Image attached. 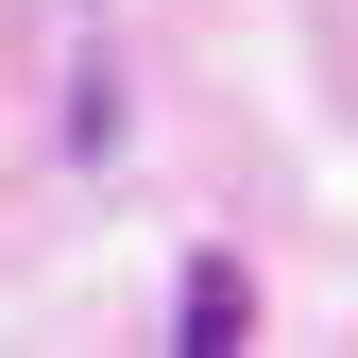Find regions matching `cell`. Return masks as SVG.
<instances>
[{
    "mask_svg": "<svg viewBox=\"0 0 358 358\" xmlns=\"http://www.w3.org/2000/svg\"><path fill=\"white\" fill-rule=\"evenodd\" d=\"M69 154H85V171H103V154H120V69H103V52H85V69H69Z\"/></svg>",
    "mask_w": 358,
    "mask_h": 358,
    "instance_id": "obj_1",
    "label": "cell"
},
{
    "mask_svg": "<svg viewBox=\"0 0 358 358\" xmlns=\"http://www.w3.org/2000/svg\"><path fill=\"white\" fill-rule=\"evenodd\" d=\"M239 324H256V290H239V256H205V273H188V341L222 358V341H239Z\"/></svg>",
    "mask_w": 358,
    "mask_h": 358,
    "instance_id": "obj_2",
    "label": "cell"
}]
</instances>
